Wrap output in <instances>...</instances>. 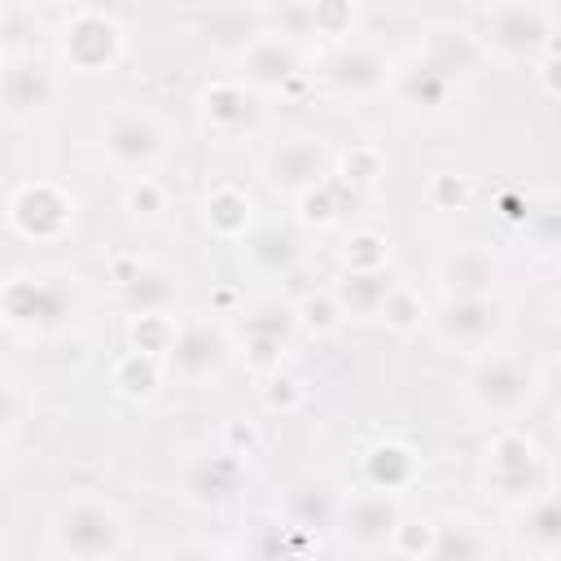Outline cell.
I'll use <instances>...</instances> for the list:
<instances>
[{
    "label": "cell",
    "mask_w": 561,
    "mask_h": 561,
    "mask_svg": "<svg viewBox=\"0 0 561 561\" xmlns=\"http://www.w3.org/2000/svg\"><path fill=\"white\" fill-rule=\"evenodd\" d=\"M522 539L539 552L561 548V495H539L522 513Z\"/></svg>",
    "instance_id": "cell-29"
},
{
    "label": "cell",
    "mask_w": 561,
    "mask_h": 561,
    "mask_svg": "<svg viewBox=\"0 0 561 561\" xmlns=\"http://www.w3.org/2000/svg\"><path fill=\"white\" fill-rule=\"evenodd\" d=\"M324 75H329L333 92H342V96L359 101V96H373V92H381V88H386L390 61H386L377 48L351 44V48H342V53L329 61V70H324Z\"/></svg>",
    "instance_id": "cell-16"
},
{
    "label": "cell",
    "mask_w": 561,
    "mask_h": 561,
    "mask_svg": "<svg viewBox=\"0 0 561 561\" xmlns=\"http://www.w3.org/2000/svg\"><path fill=\"white\" fill-rule=\"evenodd\" d=\"M123 298H127V307H131L136 316H158V311H167V307L175 302V280H171L167 267L145 263L140 276H131V280L123 285Z\"/></svg>",
    "instance_id": "cell-27"
},
{
    "label": "cell",
    "mask_w": 561,
    "mask_h": 561,
    "mask_svg": "<svg viewBox=\"0 0 561 561\" xmlns=\"http://www.w3.org/2000/svg\"><path fill=\"white\" fill-rule=\"evenodd\" d=\"M267 13L263 9H215V13H206V22H202V31H206V39L219 48V53H250L263 35H267Z\"/></svg>",
    "instance_id": "cell-18"
},
{
    "label": "cell",
    "mask_w": 561,
    "mask_h": 561,
    "mask_svg": "<svg viewBox=\"0 0 561 561\" xmlns=\"http://www.w3.org/2000/svg\"><path fill=\"white\" fill-rule=\"evenodd\" d=\"M79 302V289L66 276H13L4 285V316L22 329H53Z\"/></svg>",
    "instance_id": "cell-3"
},
{
    "label": "cell",
    "mask_w": 561,
    "mask_h": 561,
    "mask_svg": "<svg viewBox=\"0 0 561 561\" xmlns=\"http://www.w3.org/2000/svg\"><path fill=\"white\" fill-rule=\"evenodd\" d=\"M346 272H386V241L377 232H355L342 250Z\"/></svg>",
    "instance_id": "cell-33"
},
{
    "label": "cell",
    "mask_w": 561,
    "mask_h": 561,
    "mask_svg": "<svg viewBox=\"0 0 561 561\" xmlns=\"http://www.w3.org/2000/svg\"><path fill=\"white\" fill-rule=\"evenodd\" d=\"M543 386H548V399H552V408L561 412V359L548 368V381H543Z\"/></svg>",
    "instance_id": "cell-46"
},
{
    "label": "cell",
    "mask_w": 561,
    "mask_h": 561,
    "mask_svg": "<svg viewBox=\"0 0 561 561\" xmlns=\"http://www.w3.org/2000/svg\"><path fill=\"white\" fill-rule=\"evenodd\" d=\"M162 188H158V180L153 175H131V184H127V193H123V206L131 210V215H158L162 210Z\"/></svg>",
    "instance_id": "cell-37"
},
{
    "label": "cell",
    "mask_w": 561,
    "mask_h": 561,
    "mask_svg": "<svg viewBox=\"0 0 561 561\" xmlns=\"http://www.w3.org/2000/svg\"><path fill=\"white\" fill-rule=\"evenodd\" d=\"M311 26H316V35H351L355 9L351 4H311Z\"/></svg>",
    "instance_id": "cell-39"
},
{
    "label": "cell",
    "mask_w": 561,
    "mask_h": 561,
    "mask_svg": "<svg viewBox=\"0 0 561 561\" xmlns=\"http://www.w3.org/2000/svg\"><path fill=\"white\" fill-rule=\"evenodd\" d=\"M202 114L219 136H237V131L254 127L259 105H254V92L245 83H210L202 92Z\"/></svg>",
    "instance_id": "cell-17"
},
{
    "label": "cell",
    "mask_w": 561,
    "mask_h": 561,
    "mask_svg": "<svg viewBox=\"0 0 561 561\" xmlns=\"http://www.w3.org/2000/svg\"><path fill=\"white\" fill-rule=\"evenodd\" d=\"M434 202L438 206H465L469 202V184L460 180V175H434Z\"/></svg>",
    "instance_id": "cell-43"
},
{
    "label": "cell",
    "mask_w": 561,
    "mask_h": 561,
    "mask_svg": "<svg viewBox=\"0 0 561 561\" xmlns=\"http://www.w3.org/2000/svg\"><path fill=\"white\" fill-rule=\"evenodd\" d=\"M294 70H298V48H294L285 35H276V31H267V35L245 53V79H250L254 88H280V83L294 79Z\"/></svg>",
    "instance_id": "cell-19"
},
{
    "label": "cell",
    "mask_w": 561,
    "mask_h": 561,
    "mask_svg": "<svg viewBox=\"0 0 561 561\" xmlns=\"http://www.w3.org/2000/svg\"><path fill=\"white\" fill-rule=\"evenodd\" d=\"M364 478H368V486L373 491H403L412 478H416V456H412V447H403V443H381V447H373L368 456H364Z\"/></svg>",
    "instance_id": "cell-24"
},
{
    "label": "cell",
    "mask_w": 561,
    "mask_h": 561,
    "mask_svg": "<svg viewBox=\"0 0 561 561\" xmlns=\"http://www.w3.org/2000/svg\"><path fill=\"white\" fill-rule=\"evenodd\" d=\"M337 210H342V202H337V184H333V180L298 197V215H302L307 224H316V228L333 224V219H337Z\"/></svg>",
    "instance_id": "cell-36"
},
{
    "label": "cell",
    "mask_w": 561,
    "mask_h": 561,
    "mask_svg": "<svg viewBox=\"0 0 561 561\" xmlns=\"http://www.w3.org/2000/svg\"><path fill=\"white\" fill-rule=\"evenodd\" d=\"M394 88H399V96H403L408 105H416V110H434V105H443V101L451 96L456 83H451L438 66H430L425 57H416L408 70H399Z\"/></svg>",
    "instance_id": "cell-25"
},
{
    "label": "cell",
    "mask_w": 561,
    "mask_h": 561,
    "mask_svg": "<svg viewBox=\"0 0 561 561\" xmlns=\"http://www.w3.org/2000/svg\"><path fill=\"white\" fill-rule=\"evenodd\" d=\"M530 237L543 250H561V202H548L543 210L530 215Z\"/></svg>",
    "instance_id": "cell-41"
},
{
    "label": "cell",
    "mask_w": 561,
    "mask_h": 561,
    "mask_svg": "<svg viewBox=\"0 0 561 561\" xmlns=\"http://www.w3.org/2000/svg\"><path fill=\"white\" fill-rule=\"evenodd\" d=\"M486 44L504 57H535L552 44V9L543 4H491L482 9Z\"/></svg>",
    "instance_id": "cell-5"
},
{
    "label": "cell",
    "mask_w": 561,
    "mask_h": 561,
    "mask_svg": "<svg viewBox=\"0 0 561 561\" xmlns=\"http://www.w3.org/2000/svg\"><path fill=\"white\" fill-rule=\"evenodd\" d=\"M123 539V517L101 500H70L53 517V543L70 561H114Z\"/></svg>",
    "instance_id": "cell-1"
},
{
    "label": "cell",
    "mask_w": 561,
    "mask_h": 561,
    "mask_svg": "<svg viewBox=\"0 0 561 561\" xmlns=\"http://www.w3.org/2000/svg\"><path fill=\"white\" fill-rule=\"evenodd\" d=\"M298 237L289 232V228H280V224H267V228H254L250 237H245V259L259 267V272H272V276H280V272H289L294 263H298Z\"/></svg>",
    "instance_id": "cell-23"
},
{
    "label": "cell",
    "mask_w": 561,
    "mask_h": 561,
    "mask_svg": "<svg viewBox=\"0 0 561 561\" xmlns=\"http://www.w3.org/2000/svg\"><path fill=\"white\" fill-rule=\"evenodd\" d=\"M434 530H438V526H430V522H403V526L394 530V539H390V543H394L399 552H408V557H421V561H425V557H430V548H434Z\"/></svg>",
    "instance_id": "cell-40"
},
{
    "label": "cell",
    "mask_w": 561,
    "mask_h": 561,
    "mask_svg": "<svg viewBox=\"0 0 561 561\" xmlns=\"http://www.w3.org/2000/svg\"><path fill=\"white\" fill-rule=\"evenodd\" d=\"M421 57H425L430 66H438V70L456 83L460 75H469V70L482 61V44H478L469 31H434Z\"/></svg>",
    "instance_id": "cell-22"
},
{
    "label": "cell",
    "mask_w": 561,
    "mask_h": 561,
    "mask_svg": "<svg viewBox=\"0 0 561 561\" xmlns=\"http://www.w3.org/2000/svg\"><path fill=\"white\" fill-rule=\"evenodd\" d=\"M228 438H232V443H245V451L254 447V430H250V425H228Z\"/></svg>",
    "instance_id": "cell-47"
},
{
    "label": "cell",
    "mask_w": 561,
    "mask_h": 561,
    "mask_svg": "<svg viewBox=\"0 0 561 561\" xmlns=\"http://www.w3.org/2000/svg\"><path fill=\"white\" fill-rule=\"evenodd\" d=\"M101 149H105V158H110L118 171L145 175V171L162 158V127H158L149 114L118 110V114L105 123V131H101Z\"/></svg>",
    "instance_id": "cell-7"
},
{
    "label": "cell",
    "mask_w": 561,
    "mask_h": 561,
    "mask_svg": "<svg viewBox=\"0 0 561 561\" xmlns=\"http://www.w3.org/2000/svg\"><path fill=\"white\" fill-rule=\"evenodd\" d=\"M224 359H228V337H224V329L215 320H188V324H180V337H175V346L167 355V364L184 381L215 377L224 368Z\"/></svg>",
    "instance_id": "cell-11"
},
{
    "label": "cell",
    "mask_w": 561,
    "mask_h": 561,
    "mask_svg": "<svg viewBox=\"0 0 561 561\" xmlns=\"http://www.w3.org/2000/svg\"><path fill=\"white\" fill-rule=\"evenodd\" d=\"M394 285L399 280L390 272H346L337 280L333 298H337L342 316H381V307H386V298H390Z\"/></svg>",
    "instance_id": "cell-21"
},
{
    "label": "cell",
    "mask_w": 561,
    "mask_h": 561,
    "mask_svg": "<svg viewBox=\"0 0 561 561\" xmlns=\"http://www.w3.org/2000/svg\"><path fill=\"white\" fill-rule=\"evenodd\" d=\"M267 180L280 188V193H311L320 184H329V153L320 140L311 136H294V140H280L272 153H267Z\"/></svg>",
    "instance_id": "cell-9"
},
{
    "label": "cell",
    "mask_w": 561,
    "mask_h": 561,
    "mask_svg": "<svg viewBox=\"0 0 561 561\" xmlns=\"http://www.w3.org/2000/svg\"><path fill=\"white\" fill-rule=\"evenodd\" d=\"M162 561H219L210 548H197V543H184V548H175V552H167Z\"/></svg>",
    "instance_id": "cell-44"
},
{
    "label": "cell",
    "mask_w": 561,
    "mask_h": 561,
    "mask_svg": "<svg viewBox=\"0 0 561 561\" xmlns=\"http://www.w3.org/2000/svg\"><path fill=\"white\" fill-rule=\"evenodd\" d=\"M294 316H298V324H307L311 333H333L337 320H342V307H337L333 294H311V298H302V302L294 307Z\"/></svg>",
    "instance_id": "cell-35"
},
{
    "label": "cell",
    "mask_w": 561,
    "mask_h": 561,
    "mask_svg": "<svg viewBox=\"0 0 561 561\" xmlns=\"http://www.w3.org/2000/svg\"><path fill=\"white\" fill-rule=\"evenodd\" d=\"M75 219V197L48 180H31L9 197V224L22 237H57Z\"/></svg>",
    "instance_id": "cell-8"
},
{
    "label": "cell",
    "mask_w": 561,
    "mask_h": 561,
    "mask_svg": "<svg viewBox=\"0 0 561 561\" xmlns=\"http://www.w3.org/2000/svg\"><path fill=\"white\" fill-rule=\"evenodd\" d=\"M241 478H245V460L224 447V451H215V456H197V460L184 469V495H188L193 504H224V500L237 495Z\"/></svg>",
    "instance_id": "cell-15"
},
{
    "label": "cell",
    "mask_w": 561,
    "mask_h": 561,
    "mask_svg": "<svg viewBox=\"0 0 561 561\" xmlns=\"http://www.w3.org/2000/svg\"><path fill=\"white\" fill-rule=\"evenodd\" d=\"M425 561H486V539L473 522L465 517H447L434 530V548Z\"/></svg>",
    "instance_id": "cell-28"
},
{
    "label": "cell",
    "mask_w": 561,
    "mask_h": 561,
    "mask_svg": "<svg viewBox=\"0 0 561 561\" xmlns=\"http://www.w3.org/2000/svg\"><path fill=\"white\" fill-rule=\"evenodd\" d=\"M500 324H504V307H500L495 294H486V298H456V302H447L438 311V333L447 342H456V346H469V351L486 346L500 333Z\"/></svg>",
    "instance_id": "cell-12"
},
{
    "label": "cell",
    "mask_w": 561,
    "mask_h": 561,
    "mask_svg": "<svg viewBox=\"0 0 561 561\" xmlns=\"http://www.w3.org/2000/svg\"><path fill=\"white\" fill-rule=\"evenodd\" d=\"M486 486L500 495V500H539L543 491V460L535 451V443L517 430H504L491 438L486 447Z\"/></svg>",
    "instance_id": "cell-2"
},
{
    "label": "cell",
    "mask_w": 561,
    "mask_h": 561,
    "mask_svg": "<svg viewBox=\"0 0 561 561\" xmlns=\"http://www.w3.org/2000/svg\"><path fill=\"white\" fill-rule=\"evenodd\" d=\"M469 394L482 412H517L535 394V368L517 355H491L473 368Z\"/></svg>",
    "instance_id": "cell-6"
},
{
    "label": "cell",
    "mask_w": 561,
    "mask_h": 561,
    "mask_svg": "<svg viewBox=\"0 0 561 561\" xmlns=\"http://www.w3.org/2000/svg\"><path fill=\"white\" fill-rule=\"evenodd\" d=\"M337 508L342 504H333V495L324 486H298L289 495V526L302 535L320 530V526H337Z\"/></svg>",
    "instance_id": "cell-31"
},
{
    "label": "cell",
    "mask_w": 561,
    "mask_h": 561,
    "mask_svg": "<svg viewBox=\"0 0 561 561\" xmlns=\"http://www.w3.org/2000/svg\"><path fill=\"white\" fill-rule=\"evenodd\" d=\"M175 337H180V324L167 311H158V316H131V351H145V355L167 359L171 346H175Z\"/></svg>",
    "instance_id": "cell-32"
},
{
    "label": "cell",
    "mask_w": 561,
    "mask_h": 561,
    "mask_svg": "<svg viewBox=\"0 0 561 561\" xmlns=\"http://www.w3.org/2000/svg\"><path fill=\"white\" fill-rule=\"evenodd\" d=\"M381 175V153L373 145H355L346 158H342V180L351 184H373Z\"/></svg>",
    "instance_id": "cell-38"
},
{
    "label": "cell",
    "mask_w": 561,
    "mask_h": 561,
    "mask_svg": "<svg viewBox=\"0 0 561 561\" xmlns=\"http://www.w3.org/2000/svg\"><path fill=\"white\" fill-rule=\"evenodd\" d=\"M158 381H162V359H158V355H145V351L118 355V364H114V386H118V394H127V399H149V394L158 390Z\"/></svg>",
    "instance_id": "cell-30"
},
{
    "label": "cell",
    "mask_w": 561,
    "mask_h": 561,
    "mask_svg": "<svg viewBox=\"0 0 561 561\" xmlns=\"http://www.w3.org/2000/svg\"><path fill=\"white\" fill-rule=\"evenodd\" d=\"M539 79H543V88H548L552 96H561V57H548L543 70H539Z\"/></svg>",
    "instance_id": "cell-45"
},
{
    "label": "cell",
    "mask_w": 561,
    "mask_h": 561,
    "mask_svg": "<svg viewBox=\"0 0 561 561\" xmlns=\"http://www.w3.org/2000/svg\"><path fill=\"white\" fill-rule=\"evenodd\" d=\"M294 324H298L294 307H280V302H263L259 311H250L245 324H241L250 364H254V368H272V364H280V351L289 346Z\"/></svg>",
    "instance_id": "cell-14"
},
{
    "label": "cell",
    "mask_w": 561,
    "mask_h": 561,
    "mask_svg": "<svg viewBox=\"0 0 561 561\" xmlns=\"http://www.w3.org/2000/svg\"><path fill=\"white\" fill-rule=\"evenodd\" d=\"M399 526H403V513H399L394 495H386V491H359V495H351V500L337 508V530H342V539H351V543H359V548L390 543Z\"/></svg>",
    "instance_id": "cell-10"
},
{
    "label": "cell",
    "mask_w": 561,
    "mask_h": 561,
    "mask_svg": "<svg viewBox=\"0 0 561 561\" xmlns=\"http://www.w3.org/2000/svg\"><path fill=\"white\" fill-rule=\"evenodd\" d=\"M61 53L75 70L83 75H96V70H110L123 53V26L105 13V9H75L61 26Z\"/></svg>",
    "instance_id": "cell-4"
},
{
    "label": "cell",
    "mask_w": 561,
    "mask_h": 561,
    "mask_svg": "<svg viewBox=\"0 0 561 561\" xmlns=\"http://www.w3.org/2000/svg\"><path fill=\"white\" fill-rule=\"evenodd\" d=\"M495 276H500V263L482 245H460V250H451L438 263V280H443L447 302H456V298H486L495 289Z\"/></svg>",
    "instance_id": "cell-13"
},
{
    "label": "cell",
    "mask_w": 561,
    "mask_h": 561,
    "mask_svg": "<svg viewBox=\"0 0 561 561\" xmlns=\"http://www.w3.org/2000/svg\"><path fill=\"white\" fill-rule=\"evenodd\" d=\"M202 215H206V228L215 237H245V228H250V197L241 188H232V184H219V188L206 193Z\"/></svg>",
    "instance_id": "cell-26"
},
{
    "label": "cell",
    "mask_w": 561,
    "mask_h": 561,
    "mask_svg": "<svg viewBox=\"0 0 561 561\" xmlns=\"http://www.w3.org/2000/svg\"><path fill=\"white\" fill-rule=\"evenodd\" d=\"M48 101H53V79H48V70H44L39 61H18V57H9V70H4V105H9V114H13V118L35 114V110H44Z\"/></svg>",
    "instance_id": "cell-20"
},
{
    "label": "cell",
    "mask_w": 561,
    "mask_h": 561,
    "mask_svg": "<svg viewBox=\"0 0 561 561\" xmlns=\"http://www.w3.org/2000/svg\"><path fill=\"white\" fill-rule=\"evenodd\" d=\"M425 316V302H421V294L412 289V285H394L390 289V298H386V307H381V320L386 324H394V329H412L416 320Z\"/></svg>",
    "instance_id": "cell-34"
},
{
    "label": "cell",
    "mask_w": 561,
    "mask_h": 561,
    "mask_svg": "<svg viewBox=\"0 0 561 561\" xmlns=\"http://www.w3.org/2000/svg\"><path fill=\"white\" fill-rule=\"evenodd\" d=\"M263 399H267V408H280V412H289V408H298V403H302V381H298V377H285V373H276V377L267 381Z\"/></svg>",
    "instance_id": "cell-42"
}]
</instances>
